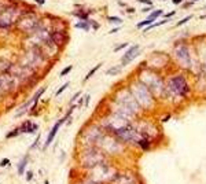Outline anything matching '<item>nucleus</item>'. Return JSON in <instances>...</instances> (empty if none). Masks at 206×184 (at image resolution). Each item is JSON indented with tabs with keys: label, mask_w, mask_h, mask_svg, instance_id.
Returning a JSON list of instances; mask_svg holds the SVG:
<instances>
[{
	"label": "nucleus",
	"mask_w": 206,
	"mask_h": 184,
	"mask_svg": "<svg viewBox=\"0 0 206 184\" xmlns=\"http://www.w3.org/2000/svg\"><path fill=\"white\" fill-rule=\"evenodd\" d=\"M121 70H122L121 65H116V66H111L110 69H107V70L104 72V74H106V76H118V74L121 73Z\"/></svg>",
	"instance_id": "nucleus-14"
},
{
	"label": "nucleus",
	"mask_w": 206,
	"mask_h": 184,
	"mask_svg": "<svg viewBox=\"0 0 206 184\" xmlns=\"http://www.w3.org/2000/svg\"><path fill=\"white\" fill-rule=\"evenodd\" d=\"M32 177H33V173H32V172L29 171V172H28V173H26V180H29V181H30V180H32Z\"/></svg>",
	"instance_id": "nucleus-37"
},
{
	"label": "nucleus",
	"mask_w": 206,
	"mask_h": 184,
	"mask_svg": "<svg viewBox=\"0 0 206 184\" xmlns=\"http://www.w3.org/2000/svg\"><path fill=\"white\" fill-rule=\"evenodd\" d=\"M94 11H95V10L85 8L84 6L77 4V10L72 11V13H70V15H73V17L78 18L80 21H90V15H91L92 13H94Z\"/></svg>",
	"instance_id": "nucleus-11"
},
{
	"label": "nucleus",
	"mask_w": 206,
	"mask_h": 184,
	"mask_svg": "<svg viewBox=\"0 0 206 184\" xmlns=\"http://www.w3.org/2000/svg\"><path fill=\"white\" fill-rule=\"evenodd\" d=\"M194 15H187V17H184V18H181L180 21H177V22L175 23V27H180V26H183V25H186V23H188L191 19H193Z\"/></svg>",
	"instance_id": "nucleus-19"
},
{
	"label": "nucleus",
	"mask_w": 206,
	"mask_h": 184,
	"mask_svg": "<svg viewBox=\"0 0 206 184\" xmlns=\"http://www.w3.org/2000/svg\"><path fill=\"white\" fill-rule=\"evenodd\" d=\"M120 30H121V26H116L109 30V35H114V33H117V32H120Z\"/></svg>",
	"instance_id": "nucleus-32"
},
{
	"label": "nucleus",
	"mask_w": 206,
	"mask_h": 184,
	"mask_svg": "<svg viewBox=\"0 0 206 184\" xmlns=\"http://www.w3.org/2000/svg\"><path fill=\"white\" fill-rule=\"evenodd\" d=\"M65 122H66V120H65V118H61V120H59V121L54 125V128L51 129V132H49L48 137H47V140H45L44 148H47L49 144L52 143V140L55 139V136H56V133H58V130H59V128H61V125H62V124H65Z\"/></svg>",
	"instance_id": "nucleus-12"
},
{
	"label": "nucleus",
	"mask_w": 206,
	"mask_h": 184,
	"mask_svg": "<svg viewBox=\"0 0 206 184\" xmlns=\"http://www.w3.org/2000/svg\"><path fill=\"white\" fill-rule=\"evenodd\" d=\"M194 4H195V1H193V0H186L183 4H180V8L181 10H188V8H193Z\"/></svg>",
	"instance_id": "nucleus-22"
},
{
	"label": "nucleus",
	"mask_w": 206,
	"mask_h": 184,
	"mask_svg": "<svg viewBox=\"0 0 206 184\" xmlns=\"http://www.w3.org/2000/svg\"><path fill=\"white\" fill-rule=\"evenodd\" d=\"M111 100L116 102V103H120V104H122V106H125L126 109H129L136 117L146 116L144 111L142 110V107H140V104L136 102V99H135V96L132 95V92H131L129 87H128L126 82L121 84L120 87H117L116 91H114L111 95Z\"/></svg>",
	"instance_id": "nucleus-5"
},
{
	"label": "nucleus",
	"mask_w": 206,
	"mask_h": 184,
	"mask_svg": "<svg viewBox=\"0 0 206 184\" xmlns=\"http://www.w3.org/2000/svg\"><path fill=\"white\" fill-rule=\"evenodd\" d=\"M199 19H206V14H203V15H199Z\"/></svg>",
	"instance_id": "nucleus-39"
},
{
	"label": "nucleus",
	"mask_w": 206,
	"mask_h": 184,
	"mask_svg": "<svg viewBox=\"0 0 206 184\" xmlns=\"http://www.w3.org/2000/svg\"><path fill=\"white\" fill-rule=\"evenodd\" d=\"M193 1H195V3H197V1H199V0H193Z\"/></svg>",
	"instance_id": "nucleus-41"
},
{
	"label": "nucleus",
	"mask_w": 206,
	"mask_h": 184,
	"mask_svg": "<svg viewBox=\"0 0 206 184\" xmlns=\"http://www.w3.org/2000/svg\"><path fill=\"white\" fill-rule=\"evenodd\" d=\"M139 4H146V6H154L152 0H136Z\"/></svg>",
	"instance_id": "nucleus-30"
},
{
	"label": "nucleus",
	"mask_w": 206,
	"mask_h": 184,
	"mask_svg": "<svg viewBox=\"0 0 206 184\" xmlns=\"http://www.w3.org/2000/svg\"><path fill=\"white\" fill-rule=\"evenodd\" d=\"M150 23H151V22H150L147 18L143 19V21H139V22L136 23V29H138V30H142L143 27H146L147 25H150Z\"/></svg>",
	"instance_id": "nucleus-23"
},
{
	"label": "nucleus",
	"mask_w": 206,
	"mask_h": 184,
	"mask_svg": "<svg viewBox=\"0 0 206 184\" xmlns=\"http://www.w3.org/2000/svg\"><path fill=\"white\" fill-rule=\"evenodd\" d=\"M44 184H49V183H48V181H47V180H45V181H44Z\"/></svg>",
	"instance_id": "nucleus-40"
},
{
	"label": "nucleus",
	"mask_w": 206,
	"mask_h": 184,
	"mask_svg": "<svg viewBox=\"0 0 206 184\" xmlns=\"http://www.w3.org/2000/svg\"><path fill=\"white\" fill-rule=\"evenodd\" d=\"M81 96V91H78V92H76V94H74V96H73L72 99H70V104H74V102H76L77 99L80 98Z\"/></svg>",
	"instance_id": "nucleus-31"
},
{
	"label": "nucleus",
	"mask_w": 206,
	"mask_h": 184,
	"mask_svg": "<svg viewBox=\"0 0 206 184\" xmlns=\"http://www.w3.org/2000/svg\"><path fill=\"white\" fill-rule=\"evenodd\" d=\"M186 0H172V4H175V6H180V4H183Z\"/></svg>",
	"instance_id": "nucleus-35"
},
{
	"label": "nucleus",
	"mask_w": 206,
	"mask_h": 184,
	"mask_svg": "<svg viewBox=\"0 0 206 184\" xmlns=\"http://www.w3.org/2000/svg\"><path fill=\"white\" fill-rule=\"evenodd\" d=\"M170 55H172V59L175 63V68L188 74L191 65H193V61L198 56L193 39L180 37V39L175 40L173 45H172Z\"/></svg>",
	"instance_id": "nucleus-2"
},
{
	"label": "nucleus",
	"mask_w": 206,
	"mask_h": 184,
	"mask_svg": "<svg viewBox=\"0 0 206 184\" xmlns=\"http://www.w3.org/2000/svg\"><path fill=\"white\" fill-rule=\"evenodd\" d=\"M144 61H146L147 68H150L151 70H155V72L164 73V74H166L168 72L176 69L175 63H173V59H172V55L169 52H165V51L154 49V51H151L147 55V58L144 59Z\"/></svg>",
	"instance_id": "nucleus-6"
},
{
	"label": "nucleus",
	"mask_w": 206,
	"mask_h": 184,
	"mask_svg": "<svg viewBox=\"0 0 206 184\" xmlns=\"http://www.w3.org/2000/svg\"><path fill=\"white\" fill-rule=\"evenodd\" d=\"M90 25H91V29H94V30H99V29H100V23L96 22V21L90 19Z\"/></svg>",
	"instance_id": "nucleus-26"
},
{
	"label": "nucleus",
	"mask_w": 206,
	"mask_h": 184,
	"mask_svg": "<svg viewBox=\"0 0 206 184\" xmlns=\"http://www.w3.org/2000/svg\"><path fill=\"white\" fill-rule=\"evenodd\" d=\"M6 165H10V161H8V158H6V159H3V161L0 162V166H6Z\"/></svg>",
	"instance_id": "nucleus-36"
},
{
	"label": "nucleus",
	"mask_w": 206,
	"mask_h": 184,
	"mask_svg": "<svg viewBox=\"0 0 206 184\" xmlns=\"http://www.w3.org/2000/svg\"><path fill=\"white\" fill-rule=\"evenodd\" d=\"M18 133H21V132H19V128H17V129H14V130H11V132H8V133L6 135V137H7V139H11V137H14V136H17Z\"/></svg>",
	"instance_id": "nucleus-27"
},
{
	"label": "nucleus",
	"mask_w": 206,
	"mask_h": 184,
	"mask_svg": "<svg viewBox=\"0 0 206 184\" xmlns=\"http://www.w3.org/2000/svg\"><path fill=\"white\" fill-rule=\"evenodd\" d=\"M176 14H177V11H176V10H172V11H169V13L164 14V15H162V18H164V19H169V21H170V19L173 18Z\"/></svg>",
	"instance_id": "nucleus-24"
},
{
	"label": "nucleus",
	"mask_w": 206,
	"mask_h": 184,
	"mask_svg": "<svg viewBox=\"0 0 206 184\" xmlns=\"http://www.w3.org/2000/svg\"><path fill=\"white\" fill-rule=\"evenodd\" d=\"M117 3H118V6H120V7H122V8H126V7L129 6V4H126L125 1H122V0H118Z\"/></svg>",
	"instance_id": "nucleus-34"
},
{
	"label": "nucleus",
	"mask_w": 206,
	"mask_h": 184,
	"mask_svg": "<svg viewBox=\"0 0 206 184\" xmlns=\"http://www.w3.org/2000/svg\"><path fill=\"white\" fill-rule=\"evenodd\" d=\"M139 176L136 175L133 171H126V172H117L116 177L113 179L111 184H140Z\"/></svg>",
	"instance_id": "nucleus-8"
},
{
	"label": "nucleus",
	"mask_w": 206,
	"mask_h": 184,
	"mask_svg": "<svg viewBox=\"0 0 206 184\" xmlns=\"http://www.w3.org/2000/svg\"><path fill=\"white\" fill-rule=\"evenodd\" d=\"M193 88L195 98L206 99V76L203 73L193 78Z\"/></svg>",
	"instance_id": "nucleus-10"
},
{
	"label": "nucleus",
	"mask_w": 206,
	"mask_h": 184,
	"mask_svg": "<svg viewBox=\"0 0 206 184\" xmlns=\"http://www.w3.org/2000/svg\"><path fill=\"white\" fill-rule=\"evenodd\" d=\"M106 21L110 23H117V25H122L124 19L118 15H106Z\"/></svg>",
	"instance_id": "nucleus-17"
},
{
	"label": "nucleus",
	"mask_w": 206,
	"mask_h": 184,
	"mask_svg": "<svg viewBox=\"0 0 206 184\" xmlns=\"http://www.w3.org/2000/svg\"><path fill=\"white\" fill-rule=\"evenodd\" d=\"M126 84H128L132 95L135 96L136 102L140 104V107H142V110L144 111L146 116L154 114L159 109L161 103L154 98V95L150 92V90L135 74L131 76V78L126 81Z\"/></svg>",
	"instance_id": "nucleus-4"
},
{
	"label": "nucleus",
	"mask_w": 206,
	"mask_h": 184,
	"mask_svg": "<svg viewBox=\"0 0 206 184\" xmlns=\"http://www.w3.org/2000/svg\"><path fill=\"white\" fill-rule=\"evenodd\" d=\"M162 1H165V0H162Z\"/></svg>",
	"instance_id": "nucleus-42"
},
{
	"label": "nucleus",
	"mask_w": 206,
	"mask_h": 184,
	"mask_svg": "<svg viewBox=\"0 0 206 184\" xmlns=\"http://www.w3.org/2000/svg\"><path fill=\"white\" fill-rule=\"evenodd\" d=\"M74 27H76V29H81V30H85V32L91 30L90 21H78V22L74 23Z\"/></svg>",
	"instance_id": "nucleus-15"
},
{
	"label": "nucleus",
	"mask_w": 206,
	"mask_h": 184,
	"mask_svg": "<svg viewBox=\"0 0 206 184\" xmlns=\"http://www.w3.org/2000/svg\"><path fill=\"white\" fill-rule=\"evenodd\" d=\"M191 77L181 70H170L165 74V99L162 103H170L172 107H181L186 102L195 98Z\"/></svg>",
	"instance_id": "nucleus-1"
},
{
	"label": "nucleus",
	"mask_w": 206,
	"mask_h": 184,
	"mask_svg": "<svg viewBox=\"0 0 206 184\" xmlns=\"http://www.w3.org/2000/svg\"><path fill=\"white\" fill-rule=\"evenodd\" d=\"M26 165H28V158L25 157L22 161H21V164L18 165V173L19 175H23V173H25V168H26Z\"/></svg>",
	"instance_id": "nucleus-20"
},
{
	"label": "nucleus",
	"mask_w": 206,
	"mask_h": 184,
	"mask_svg": "<svg viewBox=\"0 0 206 184\" xmlns=\"http://www.w3.org/2000/svg\"><path fill=\"white\" fill-rule=\"evenodd\" d=\"M125 11H126V13H128V14H135V13H136V10H135V7H129V6H128V7H126V8H125Z\"/></svg>",
	"instance_id": "nucleus-33"
},
{
	"label": "nucleus",
	"mask_w": 206,
	"mask_h": 184,
	"mask_svg": "<svg viewBox=\"0 0 206 184\" xmlns=\"http://www.w3.org/2000/svg\"><path fill=\"white\" fill-rule=\"evenodd\" d=\"M129 43L128 41H124V43H120V44H117L114 48H113V52H118V51H121V49L126 48V47H129Z\"/></svg>",
	"instance_id": "nucleus-21"
},
{
	"label": "nucleus",
	"mask_w": 206,
	"mask_h": 184,
	"mask_svg": "<svg viewBox=\"0 0 206 184\" xmlns=\"http://www.w3.org/2000/svg\"><path fill=\"white\" fill-rule=\"evenodd\" d=\"M102 66H103V63L100 62V63H98V65H96V66H95V68H92V69H91V70H90V73H88V74H87V76H85V78H84V82H87V81L90 80L91 77L94 76L95 73L98 72V70H99V69H100V68H102Z\"/></svg>",
	"instance_id": "nucleus-18"
},
{
	"label": "nucleus",
	"mask_w": 206,
	"mask_h": 184,
	"mask_svg": "<svg viewBox=\"0 0 206 184\" xmlns=\"http://www.w3.org/2000/svg\"><path fill=\"white\" fill-rule=\"evenodd\" d=\"M133 74L147 87L150 92L154 95V98L162 104L164 99H165V74L147 68L146 61L138 65Z\"/></svg>",
	"instance_id": "nucleus-3"
},
{
	"label": "nucleus",
	"mask_w": 206,
	"mask_h": 184,
	"mask_svg": "<svg viewBox=\"0 0 206 184\" xmlns=\"http://www.w3.org/2000/svg\"><path fill=\"white\" fill-rule=\"evenodd\" d=\"M195 49H197L198 58L201 62V69L202 73L206 76V36H198L193 39Z\"/></svg>",
	"instance_id": "nucleus-7"
},
{
	"label": "nucleus",
	"mask_w": 206,
	"mask_h": 184,
	"mask_svg": "<svg viewBox=\"0 0 206 184\" xmlns=\"http://www.w3.org/2000/svg\"><path fill=\"white\" fill-rule=\"evenodd\" d=\"M72 69H73V66H72V65H67L66 68H65V69H63V70H62V72L59 73V76H61V77H63V76H66V74H69V73L72 72Z\"/></svg>",
	"instance_id": "nucleus-25"
},
{
	"label": "nucleus",
	"mask_w": 206,
	"mask_h": 184,
	"mask_svg": "<svg viewBox=\"0 0 206 184\" xmlns=\"http://www.w3.org/2000/svg\"><path fill=\"white\" fill-rule=\"evenodd\" d=\"M67 87H69V82H65V84H63V85H62V87H61V88H59V90H58V91H56V94H55V96H59V95L62 94L63 91L66 90Z\"/></svg>",
	"instance_id": "nucleus-29"
},
{
	"label": "nucleus",
	"mask_w": 206,
	"mask_h": 184,
	"mask_svg": "<svg viewBox=\"0 0 206 184\" xmlns=\"http://www.w3.org/2000/svg\"><path fill=\"white\" fill-rule=\"evenodd\" d=\"M45 90H47V87H41L40 90L37 91V94L35 95V96H33V99H32V100H29V102H28V103H26V104H30L32 102H35V103H33V107H32V110H33V109L36 107V104H37V100H39V98H40L41 95H43V94H44V92H45Z\"/></svg>",
	"instance_id": "nucleus-16"
},
{
	"label": "nucleus",
	"mask_w": 206,
	"mask_h": 184,
	"mask_svg": "<svg viewBox=\"0 0 206 184\" xmlns=\"http://www.w3.org/2000/svg\"><path fill=\"white\" fill-rule=\"evenodd\" d=\"M164 14H165V13H164V10H162V8H155L154 11H151V13L147 15V19L151 23H154L155 21H158V18H159V17H162Z\"/></svg>",
	"instance_id": "nucleus-13"
},
{
	"label": "nucleus",
	"mask_w": 206,
	"mask_h": 184,
	"mask_svg": "<svg viewBox=\"0 0 206 184\" xmlns=\"http://www.w3.org/2000/svg\"><path fill=\"white\" fill-rule=\"evenodd\" d=\"M154 10H155V6H146V7H143V8H142V13L150 14L151 11H154Z\"/></svg>",
	"instance_id": "nucleus-28"
},
{
	"label": "nucleus",
	"mask_w": 206,
	"mask_h": 184,
	"mask_svg": "<svg viewBox=\"0 0 206 184\" xmlns=\"http://www.w3.org/2000/svg\"><path fill=\"white\" fill-rule=\"evenodd\" d=\"M140 48H142V47H140L139 44H131L129 45V48L124 52V55H122L121 59H120V65H121L122 68L128 66L131 62H133L135 59L142 54V49Z\"/></svg>",
	"instance_id": "nucleus-9"
},
{
	"label": "nucleus",
	"mask_w": 206,
	"mask_h": 184,
	"mask_svg": "<svg viewBox=\"0 0 206 184\" xmlns=\"http://www.w3.org/2000/svg\"><path fill=\"white\" fill-rule=\"evenodd\" d=\"M36 3H39V4H44V0H35Z\"/></svg>",
	"instance_id": "nucleus-38"
}]
</instances>
